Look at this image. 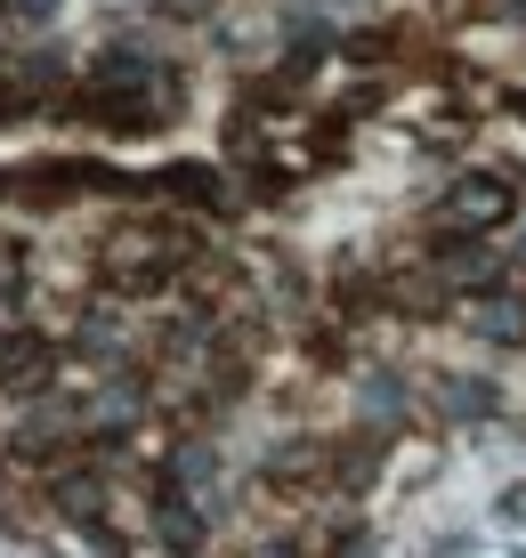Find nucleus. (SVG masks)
I'll use <instances>...</instances> for the list:
<instances>
[{"label":"nucleus","mask_w":526,"mask_h":558,"mask_svg":"<svg viewBox=\"0 0 526 558\" xmlns=\"http://www.w3.org/2000/svg\"><path fill=\"white\" fill-rule=\"evenodd\" d=\"M478 332L486 340H502V349H526V292H494V300H478Z\"/></svg>","instance_id":"obj_1"},{"label":"nucleus","mask_w":526,"mask_h":558,"mask_svg":"<svg viewBox=\"0 0 526 558\" xmlns=\"http://www.w3.org/2000/svg\"><path fill=\"white\" fill-rule=\"evenodd\" d=\"M511 113H518V122H526V89H518V98H511Z\"/></svg>","instance_id":"obj_2"}]
</instances>
